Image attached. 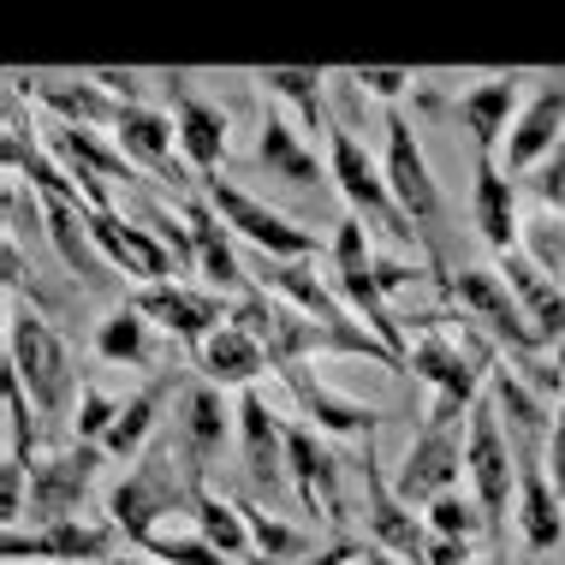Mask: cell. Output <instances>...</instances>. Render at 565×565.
I'll use <instances>...</instances> for the list:
<instances>
[{
	"mask_svg": "<svg viewBox=\"0 0 565 565\" xmlns=\"http://www.w3.org/2000/svg\"><path fill=\"white\" fill-rule=\"evenodd\" d=\"M196 494H203V477L185 465V458L173 452V440H156L137 465L108 488V524L119 530L126 542L143 547L149 536H156V524L161 518H173V512H191L196 507Z\"/></svg>",
	"mask_w": 565,
	"mask_h": 565,
	"instance_id": "cell-1",
	"label": "cell"
},
{
	"mask_svg": "<svg viewBox=\"0 0 565 565\" xmlns=\"http://www.w3.org/2000/svg\"><path fill=\"white\" fill-rule=\"evenodd\" d=\"M7 370L24 381L30 405L42 411V429H72L78 417V363L66 340L49 328L42 310H7Z\"/></svg>",
	"mask_w": 565,
	"mask_h": 565,
	"instance_id": "cell-2",
	"label": "cell"
},
{
	"mask_svg": "<svg viewBox=\"0 0 565 565\" xmlns=\"http://www.w3.org/2000/svg\"><path fill=\"white\" fill-rule=\"evenodd\" d=\"M328 268H333V292H340V303H345L351 316H363V328H370L375 340L411 370V340H405V328L393 322V303H387V292H381V280H375L370 226H363L358 215H345L340 226H333Z\"/></svg>",
	"mask_w": 565,
	"mask_h": 565,
	"instance_id": "cell-3",
	"label": "cell"
},
{
	"mask_svg": "<svg viewBox=\"0 0 565 565\" xmlns=\"http://www.w3.org/2000/svg\"><path fill=\"white\" fill-rule=\"evenodd\" d=\"M328 173H333V191L345 196L351 215H358L363 226H375V233L393 238V244H411V250L423 244L417 226L405 221V209H399V196H393V185H387V167H381L345 126L328 131Z\"/></svg>",
	"mask_w": 565,
	"mask_h": 565,
	"instance_id": "cell-4",
	"label": "cell"
},
{
	"mask_svg": "<svg viewBox=\"0 0 565 565\" xmlns=\"http://www.w3.org/2000/svg\"><path fill=\"white\" fill-rule=\"evenodd\" d=\"M465 470H470V500L482 507L488 536L507 542V512L518 507V458L488 393L470 405V423H465Z\"/></svg>",
	"mask_w": 565,
	"mask_h": 565,
	"instance_id": "cell-5",
	"label": "cell"
},
{
	"mask_svg": "<svg viewBox=\"0 0 565 565\" xmlns=\"http://www.w3.org/2000/svg\"><path fill=\"white\" fill-rule=\"evenodd\" d=\"M381 167H387V185H393V196H399L405 221L417 226V238H423V250H429L435 274H447V250H440V221H447V203H440L429 156H423L417 131H411V119L399 108H387V156H381Z\"/></svg>",
	"mask_w": 565,
	"mask_h": 565,
	"instance_id": "cell-6",
	"label": "cell"
},
{
	"mask_svg": "<svg viewBox=\"0 0 565 565\" xmlns=\"http://www.w3.org/2000/svg\"><path fill=\"white\" fill-rule=\"evenodd\" d=\"M203 196L215 203V215L233 226V238H244L256 256H268V263H310V256H316V233H310V226H298L292 215L256 203V196L238 191L233 179H203Z\"/></svg>",
	"mask_w": 565,
	"mask_h": 565,
	"instance_id": "cell-7",
	"label": "cell"
},
{
	"mask_svg": "<svg viewBox=\"0 0 565 565\" xmlns=\"http://www.w3.org/2000/svg\"><path fill=\"white\" fill-rule=\"evenodd\" d=\"M102 465H108V452H102V447H84V440H66L60 452L36 458V465H30V500H24L30 524L49 530V524L78 518L84 500H89V488H96V470H102Z\"/></svg>",
	"mask_w": 565,
	"mask_h": 565,
	"instance_id": "cell-8",
	"label": "cell"
},
{
	"mask_svg": "<svg viewBox=\"0 0 565 565\" xmlns=\"http://www.w3.org/2000/svg\"><path fill=\"white\" fill-rule=\"evenodd\" d=\"M447 292L458 298V310H465L494 345H507L512 358L536 363L542 340H536V328H530L524 303L512 298V286L500 280V274H488V268H458V274H447Z\"/></svg>",
	"mask_w": 565,
	"mask_h": 565,
	"instance_id": "cell-9",
	"label": "cell"
},
{
	"mask_svg": "<svg viewBox=\"0 0 565 565\" xmlns=\"http://www.w3.org/2000/svg\"><path fill=\"white\" fill-rule=\"evenodd\" d=\"M137 316H143L149 328H167L179 345L191 351H203L215 333L233 322V310H226V298L221 292H196V286H185V280H161V286H137V292L126 298Z\"/></svg>",
	"mask_w": 565,
	"mask_h": 565,
	"instance_id": "cell-10",
	"label": "cell"
},
{
	"mask_svg": "<svg viewBox=\"0 0 565 565\" xmlns=\"http://www.w3.org/2000/svg\"><path fill=\"white\" fill-rule=\"evenodd\" d=\"M470 423V417H465ZM458 465H465V440H458V423H440V417H423V429L411 435V447L399 458V488L405 507H435L440 494H452L458 482Z\"/></svg>",
	"mask_w": 565,
	"mask_h": 565,
	"instance_id": "cell-11",
	"label": "cell"
},
{
	"mask_svg": "<svg viewBox=\"0 0 565 565\" xmlns=\"http://www.w3.org/2000/svg\"><path fill=\"white\" fill-rule=\"evenodd\" d=\"M363 524H370L375 547H387V554H399V559L423 565V554H429V524H423V512H411L399 500V488L381 477L375 440H363Z\"/></svg>",
	"mask_w": 565,
	"mask_h": 565,
	"instance_id": "cell-12",
	"label": "cell"
},
{
	"mask_svg": "<svg viewBox=\"0 0 565 565\" xmlns=\"http://www.w3.org/2000/svg\"><path fill=\"white\" fill-rule=\"evenodd\" d=\"M119 547V530L114 524H96V518H66V524H49V530H7L0 536V554L12 565L24 559H42V565H89V559H114Z\"/></svg>",
	"mask_w": 565,
	"mask_h": 565,
	"instance_id": "cell-13",
	"label": "cell"
},
{
	"mask_svg": "<svg viewBox=\"0 0 565 565\" xmlns=\"http://www.w3.org/2000/svg\"><path fill=\"white\" fill-rule=\"evenodd\" d=\"M167 89H173V126H179V156H185V167L196 173V185L203 179H221L226 167V108L209 96H196V89H185V72H161Z\"/></svg>",
	"mask_w": 565,
	"mask_h": 565,
	"instance_id": "cell-14",
	"label": "cell"
},
{
	"mask_svg": "<svg viewBox=\"0 0 565 565\" xmlns=\"http://www.w3.org/2000/svg\"><path fill=\"white\" fill-rule=\"evenodd\" d=\"M114 143L126 149L131 167H143V173L167 179V185H173L179 196H196V191H203V185H196V173H185V161L173 156L179 126H173L167 114L143 108V102H126V114H119V126H114Z\"/></svg>",
	"mask_w": 565,
	"mask_h": 565,
	"instance_id": "cell-15",
	"label": "cell"
},
{
	"mask_svg": "<svg viewBox=\"0 0 565 565\" xmlns=\"http://www.w3.org/2000/svg\"><path fill=\"white\" fill-rule=\"evenodd\" d=\"M286 465H292V488L303 512L345 524V494H340V452L328 447V435H316L310 423H286Z\"/></svg>",
	"mask_w": 565,
	"mask_h": 565,
	"instance_id": "cell-16",
	"label": "cell"
},
{
	"mask_svg": "<svg viewBox=\"0 0 565 565\" xmlns=\"http://www.w3.org/2000/svg\"><path fill=\"white\" fill-rule=\"evenodd\" d=\"M179 215H185V226H191L196 274L209 280V292H221V298H244V292H256L250 274H244V263H238V250H233V226H226V221L215 215V203H209L203 191H196V196H179Z\"/></svg>",
	"mask_w": 565,
	"mask_h": 565,
	"instance_id": "cell-17",
	"label": "cell"
},
{
	"mask_svg": "<svg viewBox=\"0 0 565 565\" xmlns=\"http://www.w3.org/2000/svg\"><path fill=\"white\" fill-rule=\"evenodd\" d=\"M89 238H96V250L114 263V274L126 268V274H137L143 286L173 280V268H179V256L167 250V244L149 233L143 221H131L126 209H114V215H96V209H89Z\"/></svg>",
	"mask_w": 565,
	"mask_h": 565,
	"instance_id": "cell-18",
	"label": "cell"
},
{
	"mask_svg": "<svg viewBox=\"0 0 565 565\" xmlns=\"http://www.w3.org/2000/svg\"><path fill=\"white\" fill-rule=\"evenodd\" d=\"M518 114H524V72H494V78L470 84L465 96L452 102V119L470 131L477 156H494V149L507 143Z\"/></svg>",
	"mask_w": 565,
	"mask_h": 565,
	"instance_id": "cell-19",
	"label": "cell"
},
{
	"mask_svg": "<svg viewBox=\"0 0 565 565\" xmlns=\"http://www.w3.org/2000/svg\"><path fill=\"white\" fill-rule=\"evenodd\" d=\"M238 447H244V477L263 494H280L292 482V465H286V423L263 393H238Z\"/></svg>",
	"mask_w": 565,
	"mask_h": 565,
	"instance_id": "cell-20",
	"label": "cell"
},
{
	"mask_svg": "<svg viewBox=\"0 0 565 565\" xmlns=\"http://www.w3.org/2000/svg\"><path fill=\"white\" fill-rule=\"evenodd\" d=\"M167 440H173V452L185 458L196 477L221 458V447H226V399H221L215 381L196 375V381L179 387V417H173V429H167Z\"/></svg>",
	"mask_w": 565,
	"mask_h": 565,
	"instance_id": "cell-21",
	"label": "cell"
},
{
	"mask_svg": "<svg viewBox=\"0 0 565 565\" xmlns=\"http://www.w3.org/2000/svg\"><path fill=\"white\" fill-rule=\"evenodd\" d=\"M12 89H30V102H42V108L54 114V126H72V131H114L119 114H126V102L108 96L96 78H36L30 84L24 72H7Z\"/></svg>",
	"mask_w": 565,
	"mask_h": 565,
	"instance_id": "cell-22",
	"label": "cell"
},
{
	"mask_svg": "<svg viewBox=\"0 0 565 565\" xmlns=\"http://www.w3.org/2000/svg\"><path fill=\"white\" fill-rule=\"evenodd\" d=\"M559 131H565V72H554L524 102V114L507 137V179H530L547 156H559Z\"/></svg>",
	"mask_w": 565,
	"mask_h": 565,
	"instance_id": "cell-23",
	"label": "cell"
},
{
	"mask_svg": "<svg viewBox=\"0 0 565 565\" xmlns=\"http://www.w3.org/2000/svg\"><path fill=\"white\" fill-rule=\"evenodd\" d=\"M286 393L298 399V411L310 417L316 435H358V440H375L381 429V411L363 405V399H345V393H333L322 375H310L303 363H292V370H280Z\"/></svg>",
	"mask_w": 565,
	"mask_h": 565,
	"instance_id": "cell-24",
	"label": "cell"
},
{
	"mask_svg": "<svg viewBox=\"0 0 565 565\" xmlns=\"http://www.w3.org/2000/svg\"><path fill=\"white\" fill-rule=\"evenodd\" d=\"M470 221H477V233L494 256L518 250V233H524V215H518V179H507V167H500L494 156H477V173H470Z\"/></svg>",
	"mask_w": 565,
	"mask_h": 565,
	"instance_id": "cell-25",
	"label": "cell"
},
{
	"mask_svg": "<svg viewBox=\"0 0 565 565\" xmlns=\"http://www.w3.org/2000/svg\"><path fill=\"white\" fill-rule=\"evenodd\" d=\"M256 167H263L268 179H280V185H292V191H322L333 179L328 161L316 156V143H303V131L286 114L263 119V131H256Z\"/></svg>",
	"mask_w": 565,
	"mask_h": 565,
	"instance_id": "cell-26",
	"label": "cell"
},
{
	"mask_svg": "<svg viewBox=\"0 0 565 565\" xmlns=\"http://www.w3.org/2000/svg\"><path fill=\"white\" fill-rule=\"evenodd\" d=\"M42 221H49V244L60 250V263L78 274L89 292H114V263L96 250V238H89V209L42 196Z\"/></svg>",
	"mask_w": 565,
	"mask_h": 565,
	"instance_id": "cell-27",
	"label": "cell"
},
{
	"mask_svg": "<svg viewBox=\"0 0 565 565\" xmlns=\"http://www.w3.org/2000/svg\"><path fill=\"white\" fill-rule=\"evenodd\" d=\"M167 393H179V375L173 370H156L149 387H137L131 399L119 405V423L108 429V440H102V452H108L114 465H137V458L161 440V405H167Z\"/></svg>",
	"mask_w": 565,
	"mask_h": 565,
	"instance_id": "cell-28",
	"label": "cell"
},
{
	"mask_svg": "<svg viewBox=\"0 0 565 565\" xmlns=\"http://www.w3.org/2000/svg\"><path fill=\"white\" fill-rule=\"evenodd\" d=\"M500 280L512 286L518 303H524V316H530V328H536L542 345L565 340V286H559V280H547V274L530 263L524 250H507V256H500Z\"/></svg>",
	"mask_w": 565,
	"mask_h": 565,
	"instance_id": "cell-29",
	"label": "cell"
},
{
	"mask_svg": "<svg viewBox=\"0 0 565 565\" xmlns=\"http://www.w3.org/2000/svg\"><path fill=\"white\" fill-rule=\"evenodd\" d=\"M256 263H263V286H268V292L286 298L292 310H303L310 322H322V328H358V316L333 298V286L316 280V263H268V256H256Z\"/></svg>",
	"mask_w": 565,
	"mask_h": 565,
	"instance_id": "cell-30",
	"label": "cell"
},
{
	"mask_svg": "<svg viewBox=\"0 0 565 565\" xmlns=\"http://www.w3.org/2000/svg\"><path fill=\"white\" fill-rule=\"evenodd\" d=\"M191 363H196V375H203V381H215L221 393H226V387L250 393V387H256V375L274 370V363H268V351L256 345V340H250V333H244L238 322H226V328L215 333V340H209L203 351H196Z\"/></svg>",
	"mask_w": 565,
	"mask_h": 565,
	"instance_id": "cell-31",
	"label": "cell"
},
{
	"mask_svg": "<svg viewBox=\"0 0 565 565\" xmlns=\"http://www.w3.org/2000/svg\"><path fill=\"white\" fill-rule=\"evenodd\" d=\"M250 84H263L268 96L292 102L298 119H303L310 131H333L328 102H322V84H328V72H322V66H256V72H250Z\"/></svg>",
	"mask_w": 565,
	"mask_h": 565,
	"instance_id": "cell-32",
	"label": "cell"
},
{
	"mask_svg": "<svg viewBox=\"0 0 565 565\" xmlns=\"http://www.w3.org/2000/svg\"><path fill=\"white\" fill-rule=\"evenodd\" d=\"M191 518H196V536H203L215 554H226L233 565H244L256 554V542H250V524H244V512H238V500H221V494H196V507H191Z\"/></svg>",
	"mask_w": 565,
	"mask_h": 565,
	"instance_id": "cell-33",
	"label": "cell"
},
{
	"mask_svg": "<svg viewBox=\"0 0 565 565\" xmlns=\"http://www.w3.org/2000/svg\"><path fill=\"white\" fill-rule=\"evenodd\" d=\"M96 358L102 363H137V370H156V345H149V322L131 310V303H119L96 322Z\"/></svg>",
	"mask_w": 565,
	"mask_h": 565,
	"instance_id": "cell-34",
	"label": "cell"
},
{
	"mask_svg": "<svg viewBox=\"0 0 565 565\" xmlns=\"http://www.w3.org/2000/svg\"><path fill=\"white\" fill-rule=\"evenodd\" d=\"M126 215L143 221L149 233H156L167 250L179 256V268H196V244H191V226H185V215H179V209H167L161 196H149L143 185H137V191H126Z\"/></svg>",
	"mask_w": 565,
	"mask_h": 565,
	"instance_id": "cell-35",
	"label": "cell"
},
{
	"mask_svg": "<svg viewBox=\"0 0 565 565\" xmlns=\"http://www.w3.org/2000/svg\"><path fill=\"white\" fill-rule=\"evenodd\" d=\"M0 405H7V458H19V465H36V447H42V411L30 405L24 381L19 375H0Z\"/></svg>",
	"mask_w": 565,
	"mask_h": 565,
	"instance_id": "cell-36",
	"label": "cell"
},
{
	"mask_svg": "<svg viewBox=\"0 0 565 565\" xmlns=\"http://www.w3.org/2000/svg\"><path fill=\"white\" fill-rule=\"evenodd\" d=\"M238 512H244V524H250V542H256V554H263V559H274V565L310 559V536H303L298 524H280L274 512L250 507V500H238Z\"/></svg>",
	"mask_w": 565,
	"mask_h": 565,
	"instance_id": "cell-37",
	"label": "cell"
},
{
	"mask_svg": "<svg viewBox=\"0 0 565 565\" xmlns=\"http://www.w3.org/2000/svg\"><path fill=\"white\" fill-rule=\"evenodd\" d=\"M518 250H524L530 263L547 274V280L565 286V215H554V209H536V215H524Z\"/></svg>",
	"mask_w": 565,
	"mask_h": 565,
	"instance_id": "cell-38",
	"label": "cell"
},
{
	"mask_svg": "<svg viewBox=\"0 0 565 565\" xmlns=\"http://www.w3.org/2000/svg\"><path fill=\"white\" fill-rule=\"evenodd\" d=\"M423 524H429V536H447V542H470L477 530H488L482 507L465 494H440L435 507H423Z\"/></svg>",
	"mask_w": 565,
	"mask_h": 565,
	"instance_id": "cell-39",
	"label": "cell"
},
{
	"mask_svg": "<svg viewBox=\"0 0 565 565\" xmlns=\"http://www.w3.org/2000/svg\"><path fill=\"white\" fill-rule=\"evenodd\" d=\"M119 405H126V399H108L96 381H84L78 417H72V440H84V447H102V440H108V429L119 423Z\"/></svg>",
	"mask_w": 565,
	"mask_h": 565,
	"instance_id": "cell-40",
	"label": "cell"
},
{
	"mask_svg": "<svg viewBox=\"0 0 565 565\" xmlns=\"http://www.w3.org/2000/svg\"><path fill=\"white\" fill-rule=\"evenodd\" d=\"M340 78L358 89V96H375V102H387V108H399V96H411V72L405 66H345Z\"/></svg>",
	"mask_w": 565,
	"mask_h": 565,
	"instance_id": "cell-41",
	"label": "cell"
},
{
	"mask_svg": "<svg viewBox=\"0 0 565 565\" xmlns=\"http://www.w3.org/2000/svg\"><path fill=\"white\" fill-rule=\"evenodd\" d=\"M143 554L161 559V565H233L226 554H215L203 536H167V530H156V536L143 542Z\"/></svg>",
	"mask_w": 565,
	"mask_h": 565,
	"instance_id": "cell-42",
	"label": "cell"
},
{
	"mask_svg": "<svg viewBox=\"0 0 565 565\" xmlns=\"http://www.w3.org/2000/svg\"><path fill=\"white\" fill-rule=\"evenodd\" d=\"M524 185L542 196V209H554V215H565V149H559V156H547V161L536 167V173L524 179Z\"/></svg>",
	"mask_w": 565,
	"mask_h": 565,
	"instance_id": "cell-43",
	"label": "cell"
},
{
	"mask_svg": "<svg viewBox=\"0 0 565 565\" xmlns=\"http://www.w3.org/2000/svg\"><path fill=\"white\" fill-rule=\"evenodd\" d=\"M565 363V358H559ZM547 477H554V494L565 507V393L554 399V440H547Z\"/></svg>",
	"mask_w": 565,
	"mask_h": 565,
	"instance_id": "cell-44",
	"label": "cell"
},
{
	"mask_svg": "<svg viewBox=\"0 0 565 565\" xmlns=\"http://www.w3.org/2000/svg\"><path fill=\"white\" fill-rule=\"evenodd\" d=\"M363 554H370V547H363V542H328V547H316V554L310 559H298V565H363Z\"/></svg>",
	"mask_w": 565,
	"mask_h": 565,
	"instance_id": "cell-45",
	"label": "cell"
},
{
	"mask_svg": "<svg viewBox=\"0 0 565 565\" xmlns=\"http://www.w3.org/2000/svg\"><path fill=\"white\" fill-rule=\"evenodd\" d=\"M423 565H470V542L429 536V554H423Z\"/></svg>",
	"mask_w": 565,
	"mask_h": 565,
	"instance_id": "cell-46",
	"label": "cell"
},
{
	"mask_svg": "<svg viewBox=\"0 0 565 565\" xmlns=\"http://www.w3.org/2000/svg\"><path fill=\"white\" fill-rule=\"evenodd\" d=\"M89 78H96L102 89H108V96H137V72H89Z\"/></svg>",
	"mask_w": 565,
	"mask_h": 565,
	"instance_id": "cell-47",
	"label": "cell"
},
{
	"mask_svg": "<svg viewBox=\"0 0 565 565\" xmlns=\"http://www.w3.org/2000/svg\"><path fill=\"white\" fill-rule=\"evenodd\" d=\"M363 565H411V559H399V554H387V547H370V554H363Z\"/></svg>",
	"mask_w": 565,
	"mask_h": 565,
	"instance_id": "cell-48",
	"label": "cell"
},
{
	"mask_svg": "<svg viewBox=\"0 0 565 565\" xmlns=\"http://www.w3.org/2000/svg\"><path fill=\"white\" fill-rule=\"evenodd\" d=\"M114 565H156V559H114Z\"/></svg>",
	"mask_w": 565,
	"mask_h": 565,
	"instance_id": "cell-49",
	"label": "cell"
}]
</instances>
